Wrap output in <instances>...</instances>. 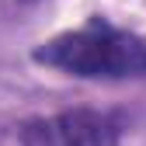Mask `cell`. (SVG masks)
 <instances>
[{"label": "cell", "mask_w": 146, "mask_h": 146, "mask_svg": "<svg viewBox=\"0 0 146 146\" xmlns=\"http://www.w3.org/2000/svg\"><path fill=\"white\" fill-rule=\"evenodd\" d=\"M35 63L80 80H136L146 77V42L139 35L94 17L35 49Z\"/></svg>", "instance_id": "obj_1"}, {"label": "cell", "mask_w": 146, "mask_h": 146, "mask_svg": "<svg viewBox=\"0 0 146 146\" xmlns=\"http://www.w3.org/2000/svg\"><path fill=\"white\" fill-rule=\"evenodd\" d=\"M122 125L104 111H59L49 118H35L21 129V146H118Z\"/></svg>", "instance_id": "obj_2"}]
</instances>
